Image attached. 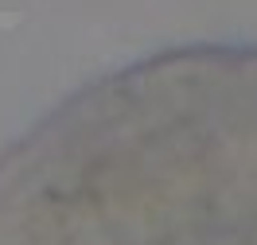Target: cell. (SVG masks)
<instances>
[{"label": "cell", "instance_id": "obj_1", "mask_svg": "<svg viewBox=\"0 0 257 245\" xmlns=\"http://www.w3.org/2000/svg\"><path fill=\"white\" fill-rule=\"evenodd\" d=\"M24 24V12H0V28H16Z\"/></svg>", "mask_w": 257, "mask_h": 245}]
</instances>
